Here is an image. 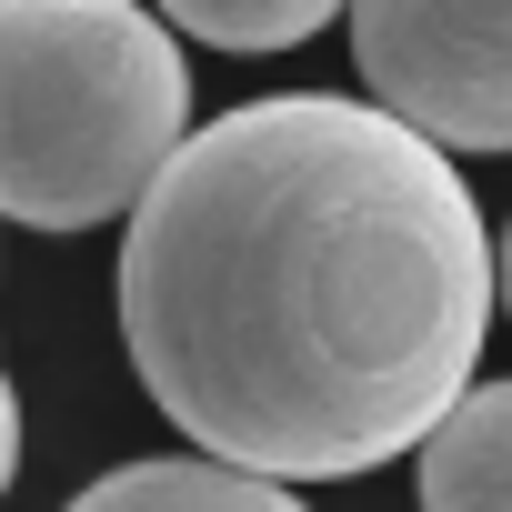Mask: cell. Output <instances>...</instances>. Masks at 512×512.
Listing matches in <instances>:
<instances>
[{"mask_svg": "<svg viewBox=\"0 0 512 512\" xmlns=\"http://www.w3.org/2000/svg\"><path fill=\"white\" fill-rule=\"evenodd\" d=\"M492 231L382 101L272 91L171 151L121 231V342L191 452L362 482L432 442L492 322Z\"/></svg>", "mask_w": 512, "mask_h": 512, "instance_id": "cell-1", "label": "cell"}, {"mask_svg": "<svg viewBox=\"0 0 512 512\" xmlns=\"http://www.w3.org/2000/svg\"><path fill=\"white\" fill-rule=\"evenodd\" d=\"M11 191L21 231L131 221L191 141V61L141 0H11Z\"/></svg>", "mask_w": 512, "mask_h": 512, "instance_id": "cell-2", "label": "cell"}, {"mask_svg": "<svg viewBox=\"0 0 512 512\" xmlns=\"http://www.w3.org/2000/svg\"><path fill=\"white\" fill-rule=\"evenodd\" d=\"M352 61L442 151H512V0H352Z\"/></svg>", "mask_w": 512, "mask_h": 512, "instance_id": "cell-3", "label": "cell"}, {"mask_svg": "<svg viewBox=\"0 0 512 512\" xmlns=\"http://www.w3.org/2000/svg\"><path fill=\"white\" fill-rule=\"evenodd\" d=\"M61 512H312V502L282 472H251V462H221V452H161V462L101 472Z\"/></svg>", "mask_w": 512, "mask_h": 512, "instance_id": "cell-4", "label": "cell"}, {"mask_svg": "<svg viewBox=\"0 0 512 512\" xmlns=\"http://www.w3.org/2000/svg\"><path fill=\"white\" fill-rule=\"evenodd\" d=\"M422 512H512V382H472L432 422Z\"/></svg>", "mask_w": 512, "mask_h": 512, "instance_id": "cell-5", "label": "cell"}, {"mask_svg": "<svg viewBox=\"0 0 512 512\" xmlns=\"http://www.w3.org/2000/svg\"><path fill=\"white\" fill-rule=\"evenodd\" d=\"M151 11L211 51L262 61V51H302L312 31H332V11H352V0H151Z\"/></svg>", "mask_w": 512, "mask_h": 512, "instance_id": "cell-6", "label": "cell"}, {"mask_svg": "<svg viewBox=\"0 0 512 512\" xmlns=\"http://www.w3.org/2000/svg\"><path fill=\"white\" fill-rule=\"evenodd\" d=\"M502 312H512V221H502Z\"/></svg>", "mask_w": 512, "mask_h": 512, "instance_id": "cell-7", "label": "cell"}]
</instances>
